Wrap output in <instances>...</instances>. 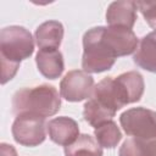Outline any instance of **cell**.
<instances>
[{
  "label": "cell",
  "mask_w": 156,
  "mask_h": 156,
  "mask_svg": "<svg viewBox=\"0 0 156 156\" xmlns=\"http://www.w3.org/2000/svg\"><path fill=\"white\" fill-rule=\"evenodd\" d=\"M46 129L50 139L55 144L62 146L71 145L80 135L78 123L73 118L66 116L50 119L46 124Z\"/></svg>",
  "instance_id": "9c48e42d"
},
{
  "label": "cell",
  "mask_w": 156,
  "mask_h": 156,
  "mask_svg": "<svg viewBox=\"0 0 156 156\" xmlns=\"http://www.w3.org/2000/svg\"><path fill=\"white\" fill-rule=\"evenodd\" d=\"M102 38L116 57L133 54L139 45V39L135 33L124 27H104Z\"/></svg>",
  "instance_id": "ba28073f"
},
{
  "label": "cell",
  "mask_w": 156,
  "mask_h": 156,
  "mask_svg": "<svg viewBox=\"0 0 156 156\" xmlns=\"http://www.w3.org/2000/svg\"><path fill=\"white\" fill-rule=\"evenodd\" d=\"M119 123L126 134L141 140L156 138V112L145 107H133L124 111Z\"/></svg>",
  "instance_id": "5b68a950"
},
{
  "label": "cell",
  "mask_w": 156,
  "mask_h": 156,
  "mask_svg": "<svg viewBox=\"0 0 156 156\" xmlns=\"http://www.w3.org/2000/svg\"><path fill=\"white\" fill-rule=\"evenodd\" d=\"M94 135L96 141L100 144L101 147L106 149H113L117 146V144L122 139V133L119 128L117 127V123L111 121H107L102 124H100L94 130Z\"/></svg>",
  "instance_id": "e0dca14e"
},
{
  "label": "cell",
  "mask_w": 156,
  "mask_h": 156,
  "mask_svg": "<svg viewBox=\"0 0 156 156\" xmlns=\"http://www.w3.org/2000/svg\"><path fill=\"white\" fill-rule=\"evenodd\" d=\"M35 62L39 72L48 79L58 78L65 69L63 56L58 49H39Z\"/></svg>",
  "instance_id": "8fae6325"
},
{
  "label": "cell",
  "mask_w": 156,
  "mask_h": 156,
  "mask_svg": "<svg viewBox=\"0 0 156 156\" xmlns=\"http://www.w3.org/2000/svg\"><path fill=\"white\" fill-rule=\"evenodd\" d=\"M11 132L15 141L20 145L38 146L46 138L45 118L29 113L18 115L12 123Z\"/></svg>",
  "instance_id": "8992f818"
},
{
  "label": "cell",
  "mask_w": 156,
  "mask_h": 156,
  "mask_svg": "<svg viewBox=\"0 0 156 156\" xmlns=\"http://www.w3.org/2000/svg\"><path fill=\"white\" fill-rule=\"evenodd\" d=\"M128 105L126 94L116 78L106 77L93 90L91 96L84 104L83 117L94 128L111 121L116 112Z\"/></svg>",
  "instance_id": "6da1fadb"
},
{
  "label": "cell",
  "mask_w": 156,
  "mask_h": 156,
  "mask_svg": "<svg viewBox=\"0 0 156 156\" xmlns=\"http://www.w3.org/2000/svg\"><path fill=\"white\" fill-rule=\"evenodd\" d=\"M133 61L140 68L156 73V30L141 38Z\"/></svg>",
  "instance_id": "7c38bea8"
},
{
  "label": "cell",
  "mask_w": 156,
  "mask_h": 156,
  "mask_svg": "<svg viewBox=\"0 0 156 156\" xmlns=\"http://www.w3.org/2000/svg\"><path fill=\"white\" fill-rule=\"evenodd\" d=\"M94 78L85 71L73 69L65 74L60 83L61 96L71 102L89 99L94 90Z\"/></svg>",
  "instance_id": "52a82bcc"
},
{
  "label": "cell",
  "mask_w": 156,
  "mask_h": 156,
  "mask_svg": "<svg viewBox=\"0 0 156 156\" xmlns=\"http://www.w3.org/2000/svg\"><path fill=\"white\" fill-rule=\"evenodd\" d=\"M104 27H94L84 33L82 67L87 73H101L112 68L116 56L102 38Z\"/></svg>",
  "instance_id": "3957f363"
},
{
  "label": "cell",
  "mask_w": 156,
  "mask_h": 156,
  "mask_svg": "<svg viewBox=\"0 0 156 156\" xmlns=\"http://www.w3.org/2000/svg\"><path fill=\"white\" fill-rule=\"evenodd\" d=\"M136 2L113 1L106 11V22L110 27H124L132 29L136 21Z\"/></svg>",
  "instance_id": "30bf717a"
},
{
  "label": "cell",
  "mask_w": 156,
  "mask_h": 156,
  "mask_svg": "<svg viewBox=\"0 0 156 156\" xmlns=\"http://www.w3.org/2000/svg\"><path fill=\"white\" fill-rule=\"evenodd\" d=\"M34 40L28 29L21 26H9L0 32V60L20 63L32 56Z\"/></svg>",
  "instance_id": "277c9868"
},
{
  "label": "cell",
  "mask_w": 156,
  "mask_h": 156,
  "mask_svg": "<svg viewBox=\"0 0 156 156\" xmlns=\"http://www.w3.org/2000/svg\"><path fill=\"white\" fill-rule=\"evenodd\" d=\"M60 107V94L56 88L49 84L23 88L17 90L12 96V111L16 116L29 113L46 118L56 115Z\"/></svg>",
  "instance_id": "7a4b0ae2"
},
{
  "label": "cell",
  "mask_w": 156,
  "mask_h": 156,
  "mask_svg": "<svg viewBox=\"0 0 156 156\" xmlns=\"http://www.w3.org/2000/svg\"><path fill=\"white\" fill-rule=\"evenodd\" d=\"M0 156H18V154L12 145L1 143L0 144Z\"/></svg>",
  "instance_id": "d6986e66"
},
{
  "label": "cell",
  "mask_w": 156,
  "mask_h": 156,
  "mask_svg": "<svg viewBox=\"0 0 156 156\" xmlns=\"http://www.w3.org/2000/svg\"><path fill=\"white\" fill-rule=\"evenodd\" d=\"M136 6L146 23L156 30V1H138Z\"/></svg>",
  "instance_id": "ac0fdd59"
},
{
  "label": "cell",
  "mask_w": 156,
  "mask_h": 156,
  "mask_svg": "<svg viewBox=\"0 0 156 156\" xmlns=\"http://www.w3.org/2000/svg\"><path fill=\"white\" fill-rule=\"evenodd\" d=\"M118 154L119 156H156V138L151 140L129 138L122 144Z\"/></svg>",
  "instance_id": "2e32d148"
},
{
  "label": "cell",
  "mask_w": 156,
  "mask_h": 156,
  "mask_svg": "<svg viewBox=\"0 0 156 156\" xmlns=\"http://www.w3.org/2000/svg\"><path fill=\"white\" fill-rule=\"evenodd\" d=\"M117 82L121 84L128 104H133V102H138L143 94H144V78L143 76L136 72V71H129V72H124L122 74H119L118 77H116Z\"/></svg>",
  "instance_id": "5bb4252c"
},
{
  "label": "cell",
  "mask_w": 156,
  "mask_h": 156,
  "mask_svg": "<svg viewBox=\"0 0 156 156\" xmlns=\"http://www.w3.org/2000/svg\"><path fill=\"white\" fill-rule=\"evenodd\" d=\"M66 156H102V147L89 134H80L71 145L65 146Z\"/></svg>",
  "instance_id": "9a60e30c"
},
{
  "label": "cell",
  "mask_w": 156,
  "mask_h": 156,
  "mask_svg": "<svg viewBox=\"0 0 156 156\" xmlns=\"http://www.w3.org/2000/svg\"><path fill=\"white\" fill-rule=\"evenodd\" d=\"M34 37L39 49H57L63 38V26L58 21H46L35 29Z\"/></svg>",
  "instance_id": "4fadbf2b"
}]
</instances>
